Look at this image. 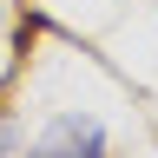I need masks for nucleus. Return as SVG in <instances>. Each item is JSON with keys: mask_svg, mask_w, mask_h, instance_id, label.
<instances>
[{"mask_svg": "<svg viewBox=\"0 0 158 158\" xmlns=\"http://www.w3.org/2000/svg\"><path fill=\"white\" fill-rule=\"evenodd\" d=\"M27 158H106V132H99V118L66 112V118H53V132L40 138Z\"/></svg>", "mask_w": 158, "mask_h": 158, "instance_id": "nucleus-1", "label": "nucleus"}, {"mask_svg": "<svg viewBox=\"0 0 158 158\" xmlns=\"http://www.w3.org/2000/svg\"><path fill=\"white\" fill-rule=\"evenodd\" d=\"M13 152V125H7V106H0V158Z\"/></svg>", "mask_w": 158, "mask_h": 158, "instance_id": "nucleus-2", "label": "nucleus"}]
</instances>
